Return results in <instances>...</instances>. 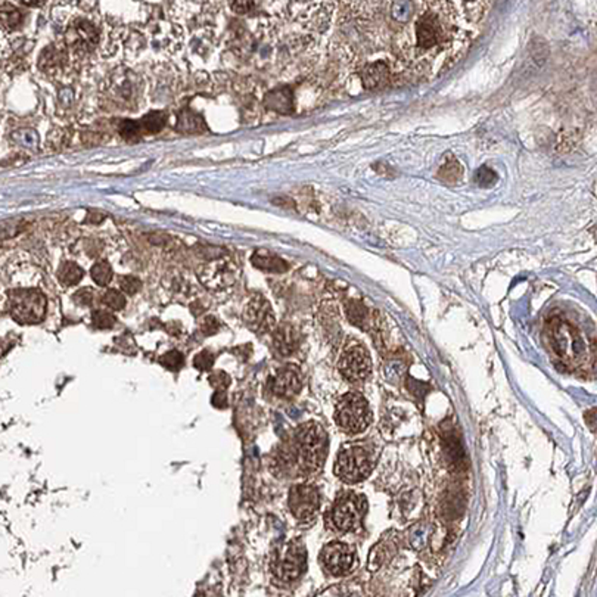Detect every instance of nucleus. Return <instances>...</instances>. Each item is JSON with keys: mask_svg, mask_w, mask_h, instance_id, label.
I'll return each instance as SVG.
<instances>
[{"mask_svg": "<svg viewBox=\"0 0 597 597\" xmlns=\"http://www.w3.org/2000/svg\"><path fill=\"white\" fill-rule=\"evenodd\" d=\"M475 180L481 186H490V185H493L497 180V176H496V173L491 168H488V167H481L476 171Z\"/></svg>", "mask_w": 597, "mask_h": 597, "instance_id": "29", "label": "nucleus"}, {"mask_svg": "<svg viewBox=\"0 0 597 597\" xmlns=\"http://www.w3.org/2000/svg\"><path fill=\"white\" fill-rule=\"evenodd\" d=\"M161 362H163V364H164V366H167L168 369H179V367L182 366L183 356H182L180 352L171 351V352H168V354H167L166 357L161 359Z\"/></svg>", "mask_w": 597, "mask_h": 597, "instance_id": "31", "label": "nucleus"}, {"mask_svg": "<svg viewBox=\"0 0 597 597\" xmlns=\"http://www.w3.org/2000/svg\"><path fill=\"white\" fill-rule=\"evenodd\" d=\"M83 276H85L83 269L73 261L62 263V266L58 270V279L63 286H74L83 279Z\"/></svg>", "mask_w": 597, "mask_h": 597, "instance_id": "24", "label": "nucleus"}, {"mask_svg": "<svg viewBox=\"0 0 597 597\" xmlns=\"http://www.w3.org/2000/svg\"><path fill=\"white\" fill-rule=\"evenodd\" d=\"M73 300L78 304V305H83V307H87V305H90L92 304V301H93V293H92V289L90 288H85V289H80V290H77V293L74 294V297H73Z\"/></svg>", "mask_w": 597, "mask_h": 597, "instance_id": "30", "label": "nucleus"}, {"mask_svg": "<svg viewBox=\"0 0 597 597\" xmlns=\"http://www.w3.org/2000/svg\"><path fill=\"white\" fill-rule=\"evenodd\" d=\"M388 77H390L388 67L383 66V63H381V62H378V63H374V66L366 67V70L363 71L362 80H363L364 87H367V89H376L383 82H386V80H388Z\"/></svg>", "mask_w": 597, "mask_h": 597, "instance_id": "22", "label": "nucleus"}, {"mask_svg": "<svg viewBox=\"0 0 597 597\" xmlns=\"http://www.w3.org/2000/svg\"><path fill=\"white\" fill-rule=\"evenodd\" d=\"M92 320H93V325L96 328H99V329H111L117 321V319L112 316L111 313L102 312V310L94 312L93 316H92Z\"/></svg>", "mask_w": 597, "mask_h": 597, "instance_id": "27", "label": "nucleus"}, {"mask_svg": "<svg viewBox=\"0 0 597 597\" xmlns=\"http://www.w3.org/2000/svg\"><path fill=\"white\" fill-rule=\"evenodd\" d=\"M335 422L345 433H360L372 424V410L359 393L345 394L336 405Z\"/></svg>", "mask_w": 597, "mask_h": 597, "instance_id": "6", "label": "nucleus"}, {"mask_svg": "<svg viewBox=\"0 0 597 597\" xmlns=\"http://www.w3.org/2000/svg\"><path fill=\"white\" fill-rule=\"evenodd\" d=\"M23 20V13L17 6L8 2H0V28L9 33V31L20 28Z\"/></svg>", "mask_w": 597, "mask_h": 597, "instance_id": "21", "label": "nucleus"}, {"mask_svg": "<svg viewBox=\"0 0 597 597\" xmlns=\"http://www.w3.org/2000/svg\"><path fill=\"white\" fill-rule=\"evenodd\" d=\"M74 33H75V40L73 43V46L80 47V49L83 51H90L96 46L99 40L98 31H96L94 25L90 24L89 21H80L74 25Z\"/></svg>", "mask_w": 597, "mask_h": 597, "instance_id": "19", "label": "nucleus"}, {"mask_svg": "<svg viewBox=\"0 0 597 597\" xmlns=\"http://www.w3.org/2000/svg\"><path fill=\"white\" fill-rule=\"evenodd\" d=\"M23 5H28V6H42L44 5V2H23Z\"/></svg>", "mask_w": 597, "mask_h": 597, "instance_id": "33", "label": "nucleus"}, {"mask_svg": "<svg viewBox=\"0 0 597 597\" xmlns=\"http://www.w3.org/2000/svg\"><path fill=\"white\" fill-rule=\"evenodd\" d=\"M328 456V433L317 422L298 426L294 437L283 445L279 460L283 469H297L301 474H312L324 466Z\"/></svg>", "mask_w": 597, "mask_h": 597, "instance_id": "2", "label": "nucleus"}, {"mask_svg": "<svg viewBox=\"0 0 597 597\" xmlns=\"http://www.w3.org/2000/svg\"><path fill=\"white\" fill-rule=\"evenodd\" d=\"M264 105L270 109L278 112L282 116H289L295 111V99L294 93L289 87H281L266 94Z\"/></svg>", "mask_w": 597, "mask_h": 597, "instance_id": "16", "label": "nucleus"}, {"mask_svg": "<svg viewBox=\"0 0 597 597\" xmlns=\"http://www.w3.org/2000/svg\"><path fill=\"white\" fill-rule=\"evenodd\" d=\"M302 388V375L295 366L282 367L279 372L271 378L270 390L274 395L281 398H293Z\"/></svg>", "mask_w": 597, "mask_h": 597, "instance_id": "15", "label": "nucleus"}, {"mask_svg": "<svg viewBox=\"0 0 597 597\" xmlns=\"http://www.w3.org/2000/svg\"><path fill=\"white\" fill-rule=\"evenodd\" d=\"M395 39L406 66L426 75L450 70L466 52L472 28L488 12V2H421Z\"/></svg>", "mask_w": 597, "mask_h": 597, "instance_id": "1", "label": "nucleus"}, {"mask_svg": "<svg viewBox=\"0 0 597 597\" xmlns=\"http://www.w3.org/2000/svg\"><path fill=\"white\" fill-rule=\"evenodd\" d=\"M11 317L21 325H37L44 320L47 298L39 289H13L8 293Z\"/></svg>", "mask_w": 597, "mask_h": 597, "instance_id": "5", "label": "nucleus"}, {"mask_svg": "<svg viewBox=\"0 0 597 597\" xmlns=\"http://www.w3.org/2000/svg\"><path fill=\"white\" fill-rule=\"evenodd\" d=\"M167 123L166 112L155 111L139 120H123L118 124V133L128 142H136L143 136L156 135Z\"/></svg>", "mask_w": 597, "mask_h": 597, "instance_id": "10", "label": "nucleus"}, {"mask_svg": "<svg viewBox=\"0 0 597 597\" xmlns=\"http://www.w3.org/2000/svg\"><path fill=\"white\" fill-rule=\"evenodd\" d=\"M340 372L348 382H362L372 372V360L363 344L350 341L340 357Z\"/></svg>", "mask_w": 597, "mask_h": 597, "instance_id": "7", "label": "nucleus"}, {"mask_svg": "<svg viewBox=\"0 0 597 597\" xmlns=\"http://www.w3.org/2000/svg\"><path fill=\"white\" fill-rule=\"evenodd\" d=\"M245 325L255 333H267L274 328L276 319L271 305L263 295H254L244 310Z\"/></svg>", "mask_w": 597, "mask_h": 597, "instance_id": "11", "label": "nucleus"}, {"mask_svg": "<svg viewBox=\"0 0 597 597\" xmlns=\"http://www.w3.org/2000/svg\"><path fill=\"white\" fill-rule=\"evenodd\" d=\"M232 6H233V11L235 12H238V13H245V12H248L251 9V6H254V4L252 2H233Z\"/></svg>", "mask_w": 597, "mask_h": 597, "instance_id": "32", "label": "nucleus"}, {"mask_svg": "<svg viewBox=\"0 0 597 597\" xmlns=\"http://www.w3.org/2000/svg\"><path fill=\"white\" fill-rule=\"evenodd\" d=\"M367 512V500L364 496L347 491L336 497L333 506L326 515V524L331 529L341 532L356 529Z\"/></svg>", "mask_w": 597, "mask_h": 597, "instance_id": "4", "label": "nucleus"}, {"mask_svg": "<svg viewBox=\"0 0 597 597\" xmlns=\"http://www.w3.org/2000/svg\"><path fill=\"white\" fill-rule=\"evenodd\" d=\"M251 264L258 270L269 271V273H283L289 269V264L283 260V258L264 250L255 251L252 254Z\"/></svg>", "mask_w": 597, "mask_h": 597, "instance_id": "18", "label": "nucleus"}, {"mask_svg": "<svg viewBox=\"0 0 597 597\" xmlns=\"http://www.w3.org/2000/svg\"><path fill=\"white\" fill-rule=\"evenodd\" d=\"M120 288H121V290H124L125 294L135 295L136 293H139V290H140L142 282L135 276H123L120 279Z\"/></svg>", "mask_w": 597, "mask_h": 597, "instance_id": "28", "label": "nucleus"}, {"mask_svg": "<svg viewBox=\"0 0 597 597\" xmlns=\"http://www.w3.org/2000/svg\"><path fill=\"white\" fill-rule=\"evenodd\" d=\"M438 179L448 185H456L462 180L463 177V167L459 164V161L455 158H450L440 166L438 168Z\"/></svg>", "mask_w": 597, "mask_h": 597, "instance_id": "23", "label": "nucleus"}, {"mask_svg": "<svg viewBox=\"0 0 597 597\" xmlns=\"http://www.w3.org/2000/svg\"><path fill=\"white\" fill-rule=\"evenodd\" d=\"M177 132L193 135V133H202L207 130V124L204 118L193 112L190 109H185L179 114V120H177Z\"/></svg>", "mask_w": 597, "mask_h": 597, "instance_id": "20", "label": "nucleus"}, {"mask_svg": "<svg viewBox=\"0 0 597 597\" xmlns=\"http://www.w3.org/2000/svg\"><path fill=\"white\" fill-rule=\"evenodd\" d=\"M198 278L205 288L223 290L236 282V267L228 260H214L199 269Z\"/></svg>", "mask_w": 597, "mask_h": 597, "instance_id": "12", "label": "nucleus"}, {"mask_svg": "<svg viewBox=\"0 0 597 597\" xmlns=\"http://www.w3.org/2000/svg\"><path fill=\"white\" fill-rule=\"evenodd\" d=\"M307 553L301 541H290L273 562V572L282 581H294L305 570Z\"/></svg>", "mask_w": 597, "mask_h": 597, "instance_id": "8", "label": "nucleus"}, {"mask_svg": "<svg viewBox=\"0 0 597 597\" xmlns=\"http://www.w3.org/2000/svg\"><path fill=\"white\" fill-rule=\"evenodd\" d=\"M90 274H92V279L99 286H106L112 279V269L106 261H98L96 264H93Z\"/></svg>", "mask_w": 597, "mask_h": 597, "instance_id": "25", "label": "nucleus"}, {"mask_svg": "<svg viewBox=\"0 0 597 597\" xmlns=\"http://www.w3.org/2000/svg\"><path fill=\"white\" fill-rule=\"evenodd\" d=\"M102 302L111 310H123L125 305V297L117 289H109L104 294Z\"/></svg>", "mask_w": 597, "mask_h": 597, "instance_id": "26", "label": "nucleus"}, {"mask_svg": "<svg viewBox=\"0 0 597 597\" xmlns=\"http://www.w3.org/2000/svg\"><path fill=\"white\" fill-rule=\"evenodd\" d=\"M300 343L298 331L293 325H281L274 329L273 345L281 356H290L294 354Z\"/></svg>", "mask_w": 597, "mask_h": 597, "instance_id": "17", "label": "nucleus"}, {"mask_svg": "<svg viewBox=\"0 0 597 597\" xmlns=\"http://www.w3.org/2000/svg\"><path fill=\"white\" fill-rule=\"evenodd\" d=\"M374 464L375 453L372 448L363 444H348L338 453L333 472L344 482L356 484L372 474Z\"/></svg>", "mask_w": 597, "mask_h": 597, "instance_id": "3", "label": "nucleus"}, {"mask_svg": "<svg viewBox=\"0 0 597 597\" xmlns=\"http://www.w3.org/2000/svg\"><path fill=\"white\" fill-rule=\"evenodd\" d=\"M550 336L555 350L563 359H572L583 350L578 332L570 326L567 321L555 320L550 325Z\"/></svg>", "mask_w": 597, "mask_h": 597, "instance_id": "14", "label": "nucleus"}, {"mask_svg": "<svg viewBox=\"0 0 597 597\" xmlns=\"http://www.w3.org/2000/svg\"><path fill=\"white\" fill-rule=\"evenodd\" d=\"M320 562L324 568L332 575H345L356 563V552L351 546L343 541H332L324 547L320 553Z\"/></svg>", "mask_w": 597, "mask_h": 597, "instance_id": "9", "label": "nucleus"}, {"mask_svg": "<svg viewBox=\"0 0 597 597\" xmlns=\"http://www.w3.org/2000/svg\"><path fill=\"white\" fill-rule=\"evenodd\" d=\"M289 507L297 519H309L320 507V494L313 486H294L289 493Z\"/></svg>", "mask_w": 597, "mask_h": 597, "instance_id": "13", "label": "nucleus"}]
</instances>
